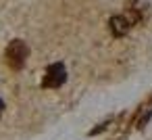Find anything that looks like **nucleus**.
Segmentation results:
<instances>
[{
  "label": "nucleus",
  "instance_id": "f257e3e1",
  "mask_svg": "<svg viewBox=\"0 0 152 140\" xmlns=\"http://www.w3.org/2000/svg\"><path fill=\"white\" fill-rule=\"evenodd\" d=\"M29 55V48L23 40H13L9 46H7V52H4V59H7V65L11 69H21L25 65V59Z\"/></svg>",
  "mask_w": 152,
  "mask_h": 140
},
{
  "label": "nucleus",
  "instance_id": "f03ea898",
  "mask_svg": "<svg viewBox=\"0 0 152 140\" xmlns=\"http://www.w3.org/2000/svg\"><path fill=\"white\" fill-rule=\"evenodd\" d=\"M65 80H67V69H65V65H63V63H54V65H50V67L46 69V75H44V80H42V86H44V88H58V86L65 84Z\"/></svg>",
  "mask_w": 152,
  "mask_h": 140
},
{
  "label": "nucleus",
  "instance_id": "7ed1b4c3",
  "mask_svg": "<svg viewBox=\"0 0 152 140\" xmlns=\"http://www.w3.org/2000/svg\"><path fill=\"white\" fill-rule=\"evenodd\" d=\"M123 15L129 19V23H131V25H135V23H140V21L144 19V4H142V2H137V0H129L127 7H125V13H123Z\"/></svg>",
  "mask_w": 152,
  "mask_h": 140
},
{
  "label": "nucleus",
  "instance_id": "20e7f679",
  "mask_svg": "<svg viewBox=\"0 0 152 140\" xmlns=\"http://www.w3.org/2000/svg\"><path fill=\"white\" fill-rule=\"evenodd\" d=\"M129 29H131V23H129V19L125 15H117V17L110 19V32H113V36H117V38L125 36Z\"/></svg>",
  "mask_w": 152,
  "mask_h": 140
},
{
  "label": "nucleus",
  "instance_id": "39448f33",
  "mask_svg": "<svg viewBox=\"0 0 152 140\" xmlns=\"http://www.w3.org/2000/svg\"><path fill=\"white\" fill-rule=\"evenodd\" d=\"M2 111H4V102L0 100V115H2Z\"/></svg>",
  "mask_w": 152,
  "mask_h": 140
}]
</instances>
